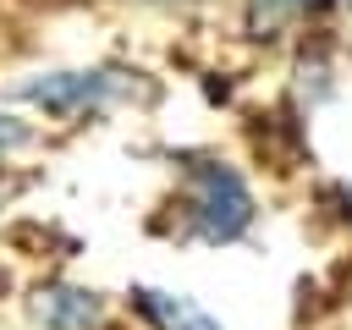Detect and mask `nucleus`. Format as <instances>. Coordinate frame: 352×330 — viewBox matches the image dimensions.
<instances>
[{
	"label": "nucleus",
	"mask_w": 352,
	"mask_h": 330,
	"mask_svg": "<svg viewBox=\"0 0 352 330\" xmlns=\"http://www.w3.org/2000/svg\"><path fill=\"white\" fill-rule=\"evenodd\" d=\"M192 214H198V231L209 242H226V236H236L253 220V198H248V187H242L236 170H226V165H192Z\"/></svg>",
	"instance_id": "f257e3e1"
},
{
	"label": "nucleus",
	"mask_w": 352,
	"mask_h": 330,
	"mask_svg": "<svg viewBox=\"0 0 352 330\" xmlns=\"http://www.w3.org/2000/svg\"><path fill=\"white\" fill-rule=\"evenodd\" d=\"M33 314L50 324V330H88L99 319V297L94 292H77V286H55V292H38Z\"/></svg>",
	"instance_id": "f03ea898"
},
{
	"label": "nucleus",
	"mask_w": 352,
	"mask_h": 330,
	"mask_svg": "<svg viewBox=\"0 0 352 330\" xmlns=\"http://www.w3.org/2000/svg\"><path fill=\"white\" fill-rule=\"evenodd\" d=\"M138 308H143L160 330H214V319H209V314H198L187 297H170V292H154V286H143V292H138Z\"/></svg>",
	"instance_id": "7ed1b4c3"
},
{
	"label": "nucleus",
	"mask_w": 352,
	"mask_h": 330,
	"mask_svg": "<svg viewBox=\"0 0 352 330\" xmlns=\"http://www.w3.org/2000/svg\"><path fill=\"white\" fill-rule=\"evenodd\" d=\"M99 82H88V77H77V82H33L28 88V99H44V104H72V99H82V94H94Z\"/></svg>",
	"instance_id": "20e7f679"
}]
</instances>
